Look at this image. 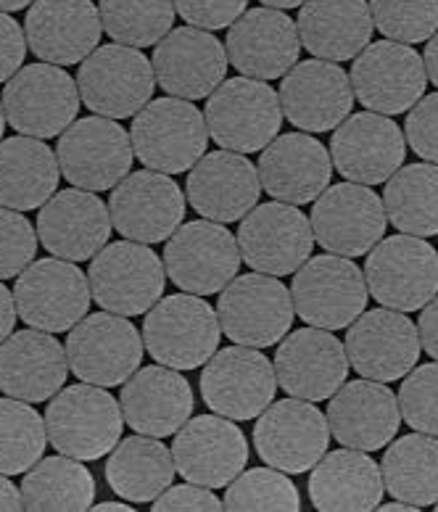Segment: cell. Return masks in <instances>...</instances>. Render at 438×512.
Here are the masks:
<instances>
[{
  "mask_svg": "<svg viewBox=\"0 0 438 512\" xmlns=\"http://www.w3.org/2000/svg\"><path fill=\"white\" fill-rule=\"evenodd\" d=\"M43 417L51 447L80 462L106 457L125 431L119 399L93 383L61 388Z\"/></svg>",
  "mask_w": 438,
  "mask_h": 512,
  "instance_id": "1",
  "label": "cell"
},
{
  "mask_svg": "<svg viewBox=\"0 0 438 512\" xmlns=\"http://www.w3.org/2000/svg\"><path fill=\"white\" fill-rule=\"evenodd\" d=\"M132 151L146 169L180 175L198 164L209 146L204 114L183 98H156L132 117Z\"/></svg>",
  "mask_w": 438,
  "mask_h": 512,
  "instance_id": "2",
  "label": "cell"
},
{
  "mask_svg": "<svg viewBox=\"0 0 438 512\" xmlns=\"http://www.w3.org/2000/svg\"><path fill=\"white\" fill-rule=\"evenodd\" d=\"M217 309L196 293L164 296L146 312V352L172 370H198L219 349Z\"/></svg>",
  "mask_w": 438,
  "mask_h": 512,
  "instance_id": "3",
  "label": "cell"
},
{
  "mask_svg": "<svg viewBox=\"0 0 438 512\" xmlns=\"http://www.w3.org/2000/svg\"><path fill=\"white\" fill-rule=\"evenodd\" d=\"M209 138L225 151L254 154L278 138L283 127L280 96L264 80L233 77L214 90L204 111Z\"/></svg>",
  "mask_w": 438,
  "mask_h": 512,
  "instance_id": "4",
  "label": "cell"
},
{
  "mask_svg": "<svg viewBox=\"0 0 438 512\" xmlns=\"http://www.w3.org/2000/svg\"><path fill=\"white\" fill-rule=\"evenodd\" d=\"M362 272L380 307L417 312L438 296V251L417 235H391L375 243Z\"/></svg>",
  "mask_w": 438,
  "mask_h": 512,
  "instance_id": "5",
  "label": "cell"
},
{
  "mask_svg": "<svg viewBox=\"0 0 438 512\" xmlns=\"http://www.w3.org/2000/svg\"><path fill=\"white\" fill-rule=\"evenodd\" d=\"M90 293L95 304L122 317L146 315L164 296L167 270L154 249L146 243H106L90 259Z\"/></svg>",
  "mask_w": 438,
  "mask_h": 512,
  "instance_id": "6",
  "label": "cell"
},
{
  "mask_svg": "<svg viewBox=\"0 0 438 512\" xmlns=\"http://www.w3.org/2000/svg\"><path fill=\"white\" fill-rule=\"evenodd\" d=\"M219 328L233 344L267 349L291 333L293 309L291 288L280 278L251 272L230 280L217 301Z\"/></svg>",
  "mask_w": 438,
  "mask_h": 512,
  "instance_id": "7",
  "label": "cell"
},
{
  "mask_svg": "<svg viewBox=\"0 0 438 512\" xmlns=\"http://www.w3.org/2000/svg\"><path fill=\"white\" fill-rule=\"evenodd\" d=\"M365 272L349 256H309L293 272L291 299L301 320L322 330H344L367 309Z\"/></svg>",
  "mask_w": 438,
  "mask_h": 512,
  "instance_id": "8",
  "label": "cell"
},
{
  "mask_svg": "<svg viewBox=\"0 0 438 512\" xmlns=\"http://www.w3.org/2000/svg\"><path fill=\"white\" fill-rule=\"evenodd\" d=\"M66 359L82 383L93 386H122L140 370L143 362V333L127 317L114 312L85 315L66 338Z\"/></svg>",
  "mask_w": 438,
  "mask_h": 512,
  "instance_id": "9",
  "label": "cell"
},
{
  "mask_svg": "<svg viewBox=\"0 0 438 512\" xmlns=\"http://www.w3.org/2000/svg\"><path fill=\"white\" fill-rule=\"evenodd\" d=\"M8 125L30 138H56L80 114V90L56 64H27L3 88Z\"/></svg>",
  "mask_w": 438,
  "mask_h": 512,
  "instance_id": "10",
  "label": "cell"
},
{
  "mask_svg": "<svg viewBox=\"0 0 438 512\" xmlns=\"http://www.w3.org/2000/svg\"><path fill=\"white\" fill-rule=\"evenodd\" d=\"M61 177L82 191H111L130 175L132 151L130 132L109 117L74 119L59 135Z\"/></svg>",
  "mask_w": 438,
  "mask_h": 512,
  "instance_id": "11",
  "label": "cell"
},
{
  "mask_svg": "<svg viewBox=\"0 0 438 512\" xmlns=\"http://www.w3.org/2000/svg\"><path fill=\"white\" fill-rule=\"evenodd\" d=\"M151 61L130 45H101L80 64L77 90L93 114L109 119L135 117L154 96Z\"/></svg>",
  "mask_w": 438,
  "mask_h": 512,
  "instance_id": "12",
  "label": "cell"
},
{
  "mask_svg": "<svg viewBox=\"0 0 438 512\" xmlns=\"http://www.w3.org/2000/svg\"><path fill=\"white\" fill-rule=\"evenodd\" d=\"M164 270L180 291L196 296L219 293L241 270V249L222 222H185L167 238Z\"/></svg>",
  "mask_w": 438,
  "mask_h": 512,
  "instance_id": "13",
  "label": "cell"
},
{
  "mask_svg": "<svg viewBox=\"0 0 438 512\" xmlns=\"http://www.w3.org/2000/svg\"><path fill=\"white\" fill-rule=\"evenodd\" d=\"M88 275L66 259H37L16 278V315L45 333L72 330L90 309Z\"/></svg>",
  "mask_w": 438,
  "mask_h": 512,
  "instance_id": "14",
  "label": "cell"
},
{
  "mask_svg": "<svg viewBox=\"0 0 438 512\" xmlns=\"http://www.w3.org/2000/svg\"><path fill=\"white\" fill-rule=\"evenodd\" d=\"M351 90L367 111L396 117L425 96L428 74L412 45L380 40L370 43L351 64Z\"/></svg>",
  "mask_w": 438,
  "mask_h": 512,
  "instance_id": "15",
  "label": "cell"
},
{
  "mask_svg": "<svg viewBox=\"0 0 438 512\" xmlns=\"http://www.w3.org/2000/svg\"><path fill=\"white\" fill-rule=\"evenodd\" d=\"M278 391L275 365L259 349L230 346L219 349L201 373V396L206 407L230 420H254L262 415Z\"/></svg>",
  "mask_w": 438,
  "mask_h": 512,
  "instance_id": "16",
  "label": "cell"
},
{
  "mask_svg": "<svg viewBox=\"0 0 438 512\" xmlns=\"http://www.w3.org/2000/svg\"><path fill=\"white\" fill-rule=\"evenodd\" d=\"M314 243H320L328 254L362 256L383 241L388 217L383 198L370 185L341 183L328 185L312 206Z\"/></svg>",
  "mask_w": 438,
  "mask_h": 512,
  "instance_id": "17",
  "label": "cell"
},
{
  "mask_svg": "<svg viewBox=\"0 0 438 512\" xmlns=\"http://www.w3.org/2000/svg\"><path fill=\"white\" fill-rule=\"evenodd\" d=\"M238 249L254 272L285 278L312 256V222L299 206L283 201L254 206L241 220Z\"/></svg>",
  "mask_w": 438,
  "mask_h": 512,
  "instance_id": "18",
  "label": "cell"
},
{
  "mask_svg": "<svg viewBox=\"0 0 438 512\" xmlns=\"http://www.w3.org/2000/svg\"><path fill=\"white\" fill-rule=\"evenodd\" d=\"M330 444L328 417L312 402L283 399L272 402L254 425V447L264 465L288 476L307 473L325 457Z\"/></svg>",
  "mask_w": 438,
  "mask_h": 512,
  "instance_id": "19",
  "label": "cell"
},
{
  "mask_svg": "<svg viewBox=\"0 0 438 512\" xmlns=\"http://www.w3.org/2000/svg\"><path fill=\"white\" fill-rule=\"evenodd\" d=\"M423 352L417 325L404 312L380 307L362 312L346 333V357L362 378L402 381Z\"/></svg>",
  "mask_w": 438,
  "mask_h": 512,
  "instance_id": "20",
  "label": "cell"
},
{
  "mask_svg": "<svg viewBox=\"0 0 438 512\" xmlns=\"http://www.w3.org/2000/svg\"><path fill=\"white\" fill-rule=\"evenodd\" d=\"M111 225L127 241L161 243L185 220L183 188L164 172L140 169L119 185L109 198Z\"/></svg>",
  "mask_w": 438,
  "mask_h": 512,
  "instance_id": "21",
  "label": "cell"
},
{
  "mask_svg": "<svg viewBox=\"0 0 438 512\" xmlns=\"http://www.w3.org/2000/svg\"><path fill=\"white\" fill-rule=\"evenodd\" d=\"M177 473L206 489L230 486L249 465L246 436L230 417L198 415L175 433L172 444Z\"/></svg>",
  "mask_w": 438,
  "mask_h": 512,
  "instance_id": "22",
  "label": "cell"
},
{
  "mask_svg": "<svg viewBox=\"0 0 438 512\" xmlns=\"http://www.w3.org/2000/svg\"><path fill=\"white\" fill-rule=\"evenodd\" d=\"M407 140L394 119L362 111L351 114L330 138V159L338 175L359 185H380L402 169Z\"/></svg>",
  "mask_w": 438,
  "mask_h": 512,
  "instance_id": "23",
  "label": "cell"
},
{
  "mask_svg": "<svg viewBox=\"0 0 438 512\" xmlns=\"http://www.w3.org/2000/svg\"><path fill=\"white\" fill-rule=\"evenodd\" d=\"M154 77L172 98H209L227 77V51L209 30L177 27L154 48Z\"/></svg>",
  "mask_w": 438,
  "mask_h": 512,
  "instance_id": "24",
  "label": "cell"
},
{
  "mask_svg": "<svg viewBox=\"0 0 438 512\" xmlns=\"http://www.w3.org/2000/svg\"><path fill=\"white\" fill-rule=\"evenodd\" d=\"M346 346L333 330L301 328L283 338L275 352V375L285 394L304 402H325L349 378Z\"/></svg>",
  "mask_w": 438,
  "mask_h": 512,
  "instance_id": "25",
  "label": "cell"
},
{
  "mask_svg": "<svg viewBox=\"0 0 438 512\" xmlns=\"http://www.w3.org/2000/svg\"><path fill=\"white\" fill-rule=\"evenodd\" d=\"M225 51L243 77L278 80L299 64L301 37L285 11L259 6L227 27Z\"/></svg>",
  "mask_w": 438,
  "mask_h": 512,
  "instance_id": "26",
  "label": "cell"
},
{
  "mask_svg": "<svg viewBox=\"0 0 438 512\" xmlns=\"http://www.w3.org/2000/svg\"><path fill=\"white\" fill-rule=\"evenodd\" d=\"M35 230L51 256L74 264L85 262L109 243V204L98 193L82 188L59 191L40 206Z\"/></svg>",
  "mask_w": 438,
  "mask_h": 512,
  "instance_id": "27",
  "label": "cell"
},
{
  "mask_svg": "<svg viewBox=\"0 0 438 512\" xmlns=\"http://www.w3.org/2000/svg\"><path fill=\"white\" fill-rule=\"evenodd\" d=\"M101 35V14L93 0H35L24 19L27 48L45 64H82Z\"/></svg>",
  "mask_w": 438,
  "mask_h": 512,
  "instance_id": "28",
  "label": "cell"
},
{
  "mask_svg": "<svg viewBox=\"0 0 438 512\" xmlns=\"http://www.w3.org/2000/svg\"><path fill=\"white\" fill-rule=\"evenodd\" d=\"M283 117L301 132L336 130L354 109V90L346 72L333 61H301L280 85Z\"/></svg>",
  "mask_w": 438,
  "mask_h": 512,
  "instance_id": "29",
  "label": "cell"
},
{
  "mask_svg": "<svg viewBox=\"0 0 438 512\" xmlns=\"http://www.w3.org/2000/svg\"><path fill=\"white\" fill-rule=\"evenodd\" d=\"M267 196L283 204H312L330 185L333 159L328 148L307 132H285L264 148L256 164Z\"/></svg>",
  "mask_w": 438,
  "mask_h": 512,
  "instance_id": "30",
  "label": "cell"
},
{
  "mask_svg": "<svg viewBox=\"0 0 438 512\" xmlns=\"http://www.w3.org/2000/svg\"><path fill=\"white\" fill-rule=\"evenodd\" d=\"M328 425L333 439L346 449L378 452L396 439L402 425L399 399L378 381H351L330 396Z\"/></svg>",
  "mask_w": 438,
  "mask_h": 512,
  "instance_id": "31",
  "label": "cell"
},
{
  "mask_svg": "<svg viewBox=\"0 0 438 512\" xmlns=\"http://www.w3.org/2000/svg\"><path fill=\"white\" fill-rule=\"evenodd\" d=\"M185 193H188V204L204 220L227 225V222H241L254 209L262 193V183L246 154L222 148L198 159L196 167L190 169Z\"/></svg>",
  "mask_w": 438,
  "mask_h": 512,
  "instance_id": "32",
  "label": "cell"
},
{
  "mask_svg": "<svg viewBox=\"0 0 438 512\" xmlns=\"http://www.w3.org/2000/svg\"><path fill=\"white\" fill-rule=\"evenodd\" d=\"M69 359L59 338L27 328L0 344V391L22 402H48L64 388Z\"/></svg>",
  "mask_w": 438,
  "mask_h": 512,
  "instance_id": "33",
  "label": "cell"
},
{
  "mask_svg": "<svg viewBox=\"0 0 438 512\" xmlns=\"http://www.w3.org/2000/svg\"><path fill=\"white\" fill-rule=\"evenodd\" d=\"M193 388L180 370L167 365L143 367L122 383L119 407L125 425L143 436H175L193 415Z\"/></svg>",
  "mask_w": 438,
  "mask_h": 512,
  "instance_id": "34",
  "label": "cell"
},
{
  "mask_svg": "<svg viewBox=\"0 0 438 512\" xmlns=\"http://www.w3.org/2000/svg\"><path fill=\"white\" fill-rule=\"evenodd\" d=\"M296 30L314 59L349 61L370 45L375 22L367 0H307Z\"/></svg>",
  "mask_w": 438,
  "mask_h": 512,
  "instance_id": "35",
  "label": "cell"
},
{
  "mask_svg": "<svg viewBox=\"0 0 438 512\" xmlns=\"http://www.w3.org/2000/svg\"><path fill=\"white\" fill-rule=\"evenodd\" d=\"M380 465L359 449L325 452L312 468L309 499L320 512H365L375 510L383 499Z\"/></svg>",
  "mask_w": 438,
  "mask_h": 512,
  "instance_id": "36",
  "label": "cell"
},
{
  "mask_svg": "<svg viewBox=\"0 0 438 512\" xmlns=\"http://www.w3.org/2000/svg\"><path fill=\"white\" fill-rule=\"evenodd\" d=\"M59 156L40 138L0 140V206L32 212L59 193Z\"/></svg>",
  "mask_w": 438,
  "mask_h": 512,
  "instance_id": "37",
  "label": "cell"
},
{
  "mask_svg": "<svg viewBox=\"0 0 438 512\" xmlns=\"http://www.w3.org/2000/svg\"><path fill=\"white\" fill-rule=\"evenodd\" d=\"M175 457L156 436L135 433L109 452L106 481L127 502H154L175 481Z\"/></svg>",
  "mask_w": 438,
  "mask_h": 512,
  "instance_id": "38",
  "label": "cell"
},
{
  "mask_svg": "<svg viewBox=\"0 0 438 512\" xmlns=\"http://www.w3.org/2000/svg\"><path fill=\"white\" fill-rule=\"evenodd\" d=\"M383 486L394 499L428 507L438 502V436L409 433L388 444L383 462Z\"/></svg>",
  "mask_w": 438,
  "mask_h": 512,
  "instance_id": "39",
  "label": "cell"
},
{
  "mask_svg": "<svg viewBox=\"0 0 438 512\" xmlns=\"http://www.w3.org/2000/svg\"><path fill=\"white\" fill-rule=\"evenodd\" d=\"M24 510L32 512H82L93 510L95 481L90 470L74 457H45L37 460L22 481Z\"/></svg>",
  "mask_w": 438,
  "mask_h": 512,
  "instance_id": "40",
  "label": "cell"
},
{
  "mask_svg": "<svg viewBox=\"0 0 438 512\" xmlns=\"http://www.w3.org/2000/svg\"><path fill=\"white\" fill-rule=\"evenodd\" d=\"M388 222L399 233L433 238L438 235V164H409L396 169L383 191Z\"/></svg>",
  "mask_w": 438,
  "mask_h": 512,
  "instance_id": "41",
  "label": "cell"
},
{
  "mask_svg": "<svg viewBox=\"0 0 438 512\" xmlns=\"http://www.w3.org/2000/svg\"><path fill=\"white\" fill-rule=\"evenodd\" d=\"M103 32L119 45L148 48L175 24V0H101Z\"/></svg>",
  "mask_w": 438,
  "mask_h": 512,
  "instance_id": "42",
  "label": "cell"
},
{
  "mask_svg": "<svg viewBox=\"0 0 438 512\" xmlns=\"http://www.w3.org/2000/svg\"><path fill=\"white\" fill-rule=\"evenodd\" d=\"M45 417L22 399H0V473L19 476L45 452Z\"/></svg>",
  "mask_w": 438,
  "mask_h": 512,
  "instance_id": "43",
  "label": "cell"
},
{
  "mask_svg": "<svg viewBox=\"0 0 438 512\" xmlns=\"http://www.w3.org/2000/svg\"><path fill=\"white\" fill-rule=\"evenodd\" d=\"M222 510H280L299 512L301 494L288 473L278 468H254L235 478L225 491Z\"/></svg>",
  "mask_w": 438,
  "mask_h": 512,
  "instance_id": "44",
  "label": "cell"
},
{
  "mask_svg": "<svg viewBox=\"0 0 438 512\" xmlns=\"http://www.w3.org/2000/svg\"><path fill=\"white\" fill-rule=\"evenodd\" d=\"M375 30L394 43H425L438 32V0H370Z\"/></svg>",
  "mask_w": 438,
  "mask_h": 512,
  "instance_id": "45",
  "label": "cell"
},
{
  "mask_svg": "<svg viewBox=\"0 0 438 512\" xmlns=\"http://www.w3.org/2000/svg\"><path fill=\"white\" fill-rule=\"evenodd\" d=\"M396 399L409 428L438 436V362L412 367Z\"/></svg>",
  "mask_w": 438,
  "mask_h": 512,
  "instance_id": "46",
  "label": "cell"
},
{
  "mask_svg": "<svg viewBox=\"0 0 438 512\" xmlns=\"http://www.w3.org/2000/svg\"><path fill=\"white\" fill-rule=\"evenodd\" d=\"M37 254V230L22 212L0 206V280L19 278Z\"/></svg>",
  "mask_w": 438,
  "mask_h": 512,
  "instance_id": "47",
  "label": "cell"
},
{
  "mask_svg": "<svg viewBox=\"0 0 438 512\" xmlns=\"http://www.w3.org/2000/svg\"><path fill=\"white\" fill-rule=\"evenodd\" d=\"M404 140L420 159L438 164V93L423 96L409 109Z\"/></svg>",
  "mask_w": 438,
  "mask_h": 512,
  "instance_id": "48",
  "label": "cell"
},
{
  "mask_svg": "<svg viewBox=\"0 0 438 512\" xmlns=\"http://www.w3.org/2000/svg\"><path fill=\"white\" fill-rule=\"evenodd\" d=\"M249 0H175V11L198 30H227L246 14Z\"/></svg>",
  "mask_w": 438,
  "mask_h": 512,
  "instance_id": "49",
  "label": "cell"
},
{
  "mask_svg": "<svg viewBox=\"0 0 438 512\" xmlns=\"http://www.w3.org/2000/svg\"><path fill=\"white\" fill-rule=\"evenodd\" d=\"M154 512L172 510H222L219 497H214L212 489L198 486V483H185V486H169L164 494L154 499Z\"/></svg>",
  "mask_w": 438,
  "mask_h": 512,
  "instance_id": "50",
  "label": "cell"
},
{
  "mask_svg": "<svg viewBox=\"0 0 438 512\" xmlns=\"http://www.w3.org/2000/svg\"><path fill=\"white\" fill-rule=\"evenodd\" d=\"M27 37L16 19L0 11V82H8L24 64Z\"/></svg>",
  "mask_w": 438,
  "mask_h": 512,
  "instance_id": "51",
  "label": "cell"
},
{
  "mask_svg": "<svg viewBox=\"0 0 438 512\" xmlns=\"http://www.w3.org/2000/svg\"><path fill=\"white\" fill-rule=\"evenodd\" d=\"M417 333H420V344L428 352V357L438 362V296H433L420 312Z\"/></svg>",
  "mask_w": 438,
  "mask_h": 512,
  "instance_id": "52",
  "label": "cell"
},
{
  "mask_svg": "<svg viewBox=\"0 0 438 512\" xmlns=\"http://www.w3.org/2000/svg\"><path fill=\"white\" fill-rule=\"evenodd\" d=\"M16 301H14V291H8L3 283H0V344L6 341L11 333H14L16 325Z\"/></svg>",
  "mask_w": 438,
  "mask_h": 512,
  "instance_id": "53",
  "label": "cell"
},
{
  "mask_svg": "<svg viewBox=\"0 0 438 512\" xmlns=\"http://www.w3.org/2000/svg\"><path fill=\"white\" fill-rule=\"evenodd\" d=\"M0 510H8V512L24 510L22 491L16 489L14 483H11V476H3V473H0Z\"/></svg>",
  "mask_w": 438,
  "mask_h": 512,
  "instance_id": "54",
  "label": "cell"
},
{
  "mask_svg": "<svg viewBox=\"0 0 438 512\" xmlns=\"http://www.w3.org/2000/svg\"><path fill=\"white\" fill-rule=\"evenodd\" d=\"M423 64H425V74H428V80H431L433 85L438 88V32L431 37V43L425 45Z\"/></svg>",
  "mask_w": 438,
  "mask_h": 512,
  "instance_id": "55",
  "label": "cell"
},
{
  "mask_svg": "<svg viewBox=\"0 0 438 512\" xmlns=\"http://www.w3.org/2000/svg\"><path fill=\"white\" fill-rule=\"evenodd\" d=\"M307 0H262V6L267 8H278V11H288V8H299L304 6Z\"/></svg>",
  "mask_w": 438,
  "mask_h": 512,
  "instance_id": "56",
  "label": "cell"
},
{
  "mask_svg": "<svg viewBox=\"0 0 438 512\" xmlns=\"http://www.w3.org/2000/svg\"><path fill=\"white\" fill-rule=\"evenodd\" d=\"M375 510H380V512H417L420 510V507H415V505H407V502H402V499H396V502H388V505H383V507H375Z\"/></svg>",
  "mask_w": 438,
  "mask_h": 512,
  "instance_id": "57",
  "label": "cell"
},
{
  "mask_svg": "<svg viewBox=\"0 0 438 512\" xmlns=\"http://www.w3.org/2000/svg\"><path fill=\"white\" fill-rule=\"evenodd\" d=\"M30 3H35V0H0V11H3V14H14V11H22V8H27Z\"/></svg>",
  "mask_w": 438,
  "mask_h": 512,
  "instance_id": "58",
  "label": "cell"
},
{
  "mask_svg": "<svg viewBox=\"0 0 438 512\" xmlns=\"http://www.w3.org/2000/svg\"><path fill=\"white\" fill-rule=\"evenodd\" d=\"M93 510H98V512H132V507L125 505V502H101V505H95Z\"/></svg>",
  "mask_w": 438,
  "mask_h": 512,
  "instance_id": "59",
  "label": "cell"
},
{
  "mask_svg": "<svg viewBox=\"0 0 438 512\" xmlns=\"http://www.w3.org/2000/svg\"><path fill=\"white\" fill-rule=\"evenodd\" d=\"M3 130H6V111H3V101H0V138H3Z\"/></svg>",
  "mask_w": 438,
  "mask_h": 512,
  "instance_id": "60",
  "label": "cell"
},
{
  "mask_svg": "<svg viewBox=\"0 0 438 512\" xmlns=\"http://www.w3.org/2000/svg\"><path fill=\"white\" fill-rule=\"evenodd\" d=\"M436 510H438V502H436Z\"/></svg>",
  "mask_w": 438,
  "mask_h": 512,
  "instance_id": "61",
  "label": "cell"
}]
</instances>
